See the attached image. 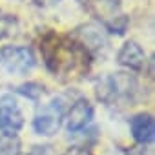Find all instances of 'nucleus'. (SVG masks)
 <instances>
[{
  "label": "nucleus",
  "instance_id": "10",
  "mask_svg": "<svg viewBox=\"0 0 155 155\" xmlns=\"http://www.w3.org/2000/svg\"><path fill=\"white\" fill-rule=\"evenodd\" d=\"M17 28H18V20L15 15H0V38L13 35Z\"/></svg>",
  "mask_w": 155,
  "mask_h": 155
},
{
  "label": "nucleus",
  "instance_id": "3",
  "mask_svg": "<svg viewBox=\"0 0 155 155\" xmlns=\"http://www.w3.org/2000/svg\"><path fill=\"white\" fill-rule=\"evenodd\" d=\"M0 64L9 73L26 75L35 68L37 58L28 46H4L0 48Z\"/></svg>",
  "mask_w": 155,
  "mask_h": 155
},
{
  "label": "nucleus",
  "instance_id": "8",
  "mask_svg": "<svg viewBox=\"0 0 155 155\" xmlns=\"http://www.w3.org/2000/svg\"><path fill=\"white\" fill-rule=\"evenodd\" d=\"M117 62L128 69H133V71H140L146 64V53L144 49L140 48L139 42L135 40H128L117 53Z\"/></svg>",
  "mask_w": 155,
  "mask_h": 155
},
{
  "label": "nucleus",
  "instance_id": "1",
  "mask_svg": "<svg viewBox=\"0 0 155 155\" xmlns=\"http://www.w3.org/2000/svg\"><path fill=\"white\" fill-rule=\"evenodd\" d=\"M40 51L44 57V64L55 77L62 73H73L77 71V68L84 69L90 57L79 42L58 37L55 33H48L42 38Z\"/></svg>",
  "mask_w": 155,
  "mask_h": 155
},
{
  "label": "nucleus",
  "instance_id": "5",
  "mask_svg": "<svg viewBox=\"0 0 155 155\" xmlns=\"http://www.w3.org/2000/svg\"><path fill=\"white\" fill-rule=\"evenodd\" d=\"M24 126V115L13 99V95L6 93L0 97V133L4 137H17V133Z\"/></svg>",
  "mask_w": 155,
  "mask_h": 155
},
{
  "label": "nucleus",
  "instance_id": "12",
  "mask_svg": "<svg viewBox=\"0 0 155 155\" xmlns=\"http://www.w3.org/2000/svg\"><path fill=\"white\" fill-rule=\"evenodd\" d=\"M0 155H20V142L15 137L0 139Z\"/></svg>",
  "mask_w": 155,
  "mask_h": 155
},
{
  "label": "nucleus",
  "instance_id": "14",
  "mask_svg": "<svg viewBox=\"0 0 155 155\" xmlns=\"http://www.w3.org/2000/svg\"><path fill=\"white\" fill-rule=\"evenodd\" d=\"M128 155H153V153H151V150H150V148H144V146H140V148L130 150V151H128Z\"/></svg>",
  "mask_w": 155,
  "mask_h": 155
},
{
  "label": "nucleus",
  "instance_id": "11",
  "mask_svg": "<svg viewBox=\"0 0 155 155\" xmlns=\"http://www.w3.org/2000/svg\"><path fill=\"white\" fill-rule=\"evenodd\" d=\"M17 91H18L20 95H24V97L31 99V101H38V99L42 97V93H44V86H42V84H38V82H28V84L18 86V88H17Z\"/></svg>",
  "mask_w": 155,
  "mask_h": 155
},
{
  "label": "nucleus",
  "instance_id": "2",
  "mask_svg": "<svg viewBox=\"0 0 155 155\" xmlns=\"http://www.w3.org/2000/svg\"><path fill=\"white\" fill-rule=\"evenodd\" d=\"M97 99L104 104H113L119 101H133L137 93V79L130 73H113L99 79L95 86Z\"/></svg>",
  "mask_w": 155,
  "mask_h": 155
},
{
  "label": "nucleus",
  "instance_id": "13",
  "mask_svg": "<svg viewBox=\"0 0 155 155\" xmlns=\"http://www.w3.org/2000/svg\"><path fill=\"white\" fill-rule=\"evenodd\" d=\"M64 155H91L88 148H82V146H71L64 151Z\"/></svg>",
  "mask_w": 155,
  "mask_h": 155
},
{
  "label": "nucleus",
  "instance_id": "9",
  "mask_svg": "<svg viewBox=\"0 0 155 155\" xmlns=\"http://www.w3.org/2000/svg\"><path fill=\"white\" fill-rule=\"evenodd\" d=\"M130 130L139 144H151L155 139V122L150 113H137L130 120Z\"/></svg>",
  "mask_w": 155,
  "mask_h": 155
},
{
  "label": "nucleus",
  "instance_id": "15",
  "mask_svg": "<svg viewBox=\"0 0 155 155\" xmlns=\"http://www.w3.org/2000/svg\"><path fill=\"white\" fill-rule=\"evenodd\" d=\"M33 2L38 6V8H49V6H57L62 0H33Z\"/></svg>",
  "mask_w": 155,
  "mask_h": 155
},
{
  "label": "nucleus",
  "instance_id": "7",
  "mask_svg": "<svg viewBox=\"0 0 155 155\" xmlns=\"http://www.w3.org/2000/svg\"><path fill=\"white\" fill-rule=\"evenodd\" d=\"M91 119H93V106L90 104L88 99L81 97L73 102V106L69 108L66 115V128L71 133L81 131L82 128H86L91 122Z\"/></svg>",
  "mask_w": 155,
  "mask_h": 155
},
{
  "label": "nucleus",
  "instance_id": "6",
  "mask_svg": "<svg viewBox=\"0 0 155 155\" xmlns=\"http://www.w3.org/2000/svg\"><path fill=\"white\" fill-rule=\"evenodd\" d=\"M75 38H79V44L84 48L88 55L101 53L102 49H108V37L104 28L97 24H82L75 29Z\"/></svg>",
  "mask_w": 155,
  "mask_h": 155
},
{
  "label": "nucleus",
  "instance_id": "4",
  "mask_svg": "<svg viewBox=\"0 0 155 155\" xmlns=\"http://www.w3.org/2000/svg\"><path fill=\"white\" fill-rule=\"evenodd\" d=\"M64 110H66V102L64 97H55L42 111H38L33 119V130L38 135H55L60 130L62 119H64Z\"/></svg>",
  "mask_w": 155,
  "mask_h": 155
}]
</instances>
